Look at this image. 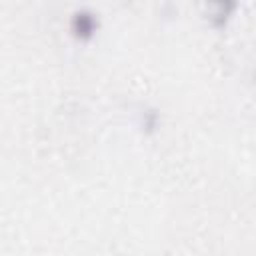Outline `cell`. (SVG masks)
Masks as SVG:
<instances>
[{
  "label": "cell",
  "instance_id": "1",
  "mask_svg": "<svg viewBox=\"0 0 256 256\" xmlns=\"http://www.w3.org/2000/svg\"><path fill=\"white\" fill-rule=\"evenodd\" d=\"M98 30V16L88 8H78L70 18V32L78 40H90Z\"/></svg>",
  "mask_w": 256,
  "mask_h": 256
},
{
  "label": "cell",
  "instance_id": "2",
  "mask_svg": "<svg viewBox=\"0 0 256 256\" xmlns=\"http://www.w3.org/2000/svg\"><path fill=\"white\" fill-rule=\"evenodd\" d=\"M230 10H234V2H216V4H212V12H210L208 18H210V22L214 26L220 28V26L226 24Z\"/></svg>",
  "mask_w": 256,
  "mask_h": 256
},
{
  "label": "cell",
  "instance_id": "3",
  "mask_svg": "<svg viewBox=\"0 0 256 256\" xmlns=\"http://www.w3.org/2000/svg\"><path fill=\"white\" fill-rule=\"evenodd\" d=\"M144 116H146V118H144V128H146V130H154V128H156V120H158L156 112L150 110V112H146Z\"/></svg>",
  "mask_w": 256,
  "mask_h": 256
}]
</instances>
